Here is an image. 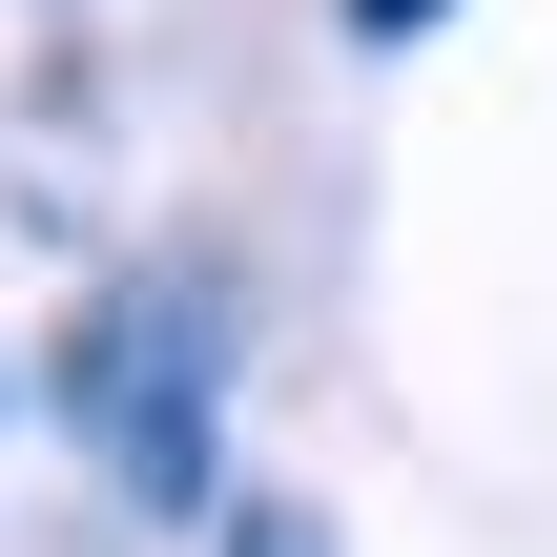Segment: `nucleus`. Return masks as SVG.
<instances>
[{
	"label": "nucleus",
	"instance_id": "nucleus-3",
	"mask_svg": "<svg viewBox=\"0 0 557 557\" xmlns=\"http://www.w3.org/2000/svg\"><path fill=\"white\" fill-rule=\"evenodd\" d=\"M434 21H455V0H351V41H434Z\"/></svg>",
	"mask_w": 557,
	"mask_h": 557
},
{
	"label": "nucleus",
	"instance_id": "nucleus-2",
	"mask_svg": "<svg viewBox=\"0 0 557 557\" xmlns=\"http://www.w3.org/2000/svg\"><path fill=\"white\" fill-rule=\"evenodd\" d=\"M207 557H331V537H310L289 496H227V537H207Z\"/></svg>",
	"mask_w": 557,
	"mask_h": 557
},
{
	"label": "nucleus",
	"instance_id": "nucleus-1",
	"mask_svg": "<svg viewBox=\"0 0 557 557\" xmlns=\"http://www.w3.org/2000/svg\"><path fill=\"white\" fill-rule=\"evenodd\" d=\"M41 413L83 434V475L124 496V517H207V434H227V289L207 269H124V289H83L62 310V351H41Z\"/></svg>",
	"mask_w": 557,
	"mask_h": 557
}]
</instances>
